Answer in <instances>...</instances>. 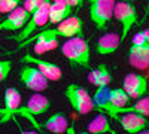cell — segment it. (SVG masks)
<instances>
[{
  "label": "cell",
  "mask_w": 149,
  "mask_h": 134,
  "mask_svg": "<svg viewBox=\"0 0 149 134\" xmlns=\"http://www.w3.org/2000/svg\"><path fill=\"white\" fill-rule=\"evenodd\" d=\"M19 81L22 85H26L29 90H31L34 92H42V91L48 90V83H49V81L31 64H26L24 67H21Z\"/></svg>",
  "instance_id": "52a82bcc"
},
{
  "label": "cell",
  "mask_w": 149,
  "mask_h": 134,
  "mask_svg": "<svg viewBox=\"0 0 149 134\" xmlns=\"http://www.w3.org/2000/svg\"><path fill=\"white\" fill-rule=\"evenodd\" d=\"M12 70V61L9 60H0V82H5Z\"/></svg>",
  "instance_id": "484cf974"
},
{
  "label": "cell",
  "mask_w": 149,
  "mask_h": 134,
  "mask_svg": "<svg viewBox=\"0 0 149 134\" xmlns=\"http://www.w3.org/2000/svg\"><path fill=\"white\" fill-rule=\"evenodd\" d=\"M74 133V128L72 127V128H67V134H73Z\"/></svg>",
  "instance_id": "f546056e"
},
{
  "label": "cell",
  "mask_w": 149,
  "mask_h": 134,
  "mask_svg": "<svg viewBox=\"0 0 149 134\" xmlns=\"http://www.w3.org/2000/svg\"><path fill=\"white\" fill-rule=\"evenodd\" d=\"M124 2H134V0H124Z\"/></svg>",
  "instance_id": "1f68e13d"
},
{
  "label": "cell",
  "mask_w": 149,
  "mask_h": 134,
  "mask_svg": "<svg viewBox=\"0 0 149 134\" xmlns=\"http://www.w3.org/2000/svg\"><path fill=\"white\" fill-rule=\"evenodd\" d=\"M22 0H0V14H9L21 5Z\"/></svg>",
  "instance_id": "cb8c5ba5"
},
{
  "label": "cell",
  "mask_w": 149,
  "mask_h": 134,
  "mask_svg": "<svg viewBox=\"0 0 149 134\" xmlns=\"http://www.w3.org/2000/svg\"><path fill=\"white\" fill-rule=\"evenodd\" d=\"M88 82L93 83L94 87H103V85H109L112 82L110 72L104 64L97 66L95 69H91L88 73Z\"/></svg>",
  "instance_id": "ffe728a7"
},
{
  "label": "cell",
  "mask_w": 149,
  "mask_h": 134,
  "mask_svg": "<svg viewBox=\"0 0 149 134\" xmlns=\"http://www.w3.org/2000/svg\"><path fill=\"white\" fill-rule=\"evenodd\" d=\"M88 133L90 134H106V133L113 134L115 131L112 130L109 119L103 113H100V115H97L95 118H93L91 122L88 124Z\"/></svg>",
  "instance_id": "44dd1931"
},
{
  "label": "cell",
  "mask_w": 149,
  "mask_h": 134,
  "mask_svg": "<svg viewBox=\"0 0 149 134\" xmlns=\"http://www.w3.org/2000/svg\"><path fill=\"white\" fill-rule=\"evenodd\" d=\"M49 107H51V101H49L48 97H45L43 94L40 92H36L33 94L27 104L24 107H18L15 110V116L17 115H21V116H26L27 119H30L33 125L39 128V125H37V122H34V116H39V115H43L45 112L49 110Z\"/></svg>",
  "instance_id": "8992f818"
},
{
  "label": "cell",
  "mask_w": 149,
  "mask_h": 134,
  "mask_svg": "<svg viewBox=\"0 0 149 134\" xmlns=\"http://www.w3.org/2000/svg\"><path fill=\"white\" fill-rule=\"evenodd\" d=\"M121 45L122 43H121V39H119V34H116V33H106L97 40L95 51L100 55H109V54H113Z\"/></svg>",
  "instance_id": "e0dca14e"
},
{
  "label": "cell",
  "mask_w": 149,
  "mask_h": 134,
  "mask_svg": "<svg viewBox=\"0 0 149 134\" xmlns=\"http://www.w3.org/2000/svg\"><path fill=\"white\" fill-rule=\"evenodd\" d=\"M148 78L140 73H128L124 78L122 90L128 94L130 99H140L148 94Z\"/></svg>",
  "instance_id": "30bf717a"
},
{
  "label": "cell",
  "mask_w": 149,
  "mask_h": 134,
  "mask_svg": "<svg viewBox=\"0 0 149 134\" xmlns=\"http://www.w3.org/2000/svg\"><path fill=\"white\" fill-rule=\"evenodd\" d=\"M49 3H51V0H46V2H43L39 8L33 12V14H30L29 21L24 24V28H22L17 36H14V37H10V39H14V40H17V42H22V40H26L27 37H30V36H31L37 28H39V27H43L45 24L48 22Z\"/></svg>",
  "instance_id": "5b68a950"
},
{
  "label": "cell",
  "mask_w": 149,
  "mask_h": 134,
  "mask_svg": "<svg viewBox=\"0 0 149 134\" xmlns=\"http://www.w3.org/2000/svg\"><path fill=\"white\" fill-rule=\"evenodd\" d=\"M29 12L24 8L18 6L14 10H10L3 21H0V31H17L24 27V24L29 21Z\"/></svg>",
  "instance_id": "4fadbf2b"
},
{
  "label": "cell",
  "mask_w": 149,
  "mask_h": 134,
  "mask_svg": "<svg viewBox=\"0 0 149 134\" xmlns=\"http://www.w3.org/2000/svg\"><path fill=\"white\" fill-rule=\"evenodd\" d=\"M136 46H143V45H149V30H143L139 31L133 36V43Z\"/></svg>",
  "instance_id": "d4e9b609"
},
{
  "label": "cell",
  "mask_w": 149,
  "mask_h": 134,
  "mask_svg": "<svg viewBox=\"0 0 149 134\" xmlns=\"http://www.w3.org/2000/svg\"><path fill=\"white\" fill-rule=\"evenodd\" d=\"M51 2H61V3H64L73 9V8H79L84 3V0H51Z\"/></svg>",
  "instance_id": "83f0119b"
},
{
  "label": "cell",
  "mask_w": 149,
  "mask_h": 134,
  "mask_svg": "<svg viewBox=\"0 0 149 134\" xmlns=\"http://www.w3.org/2000/svg\"><path fill=\"white\" fill-rule=\"evenodd\" d=\"M61 52L72 66L91 69V51L84 36H74V37L67 39L61 46Z\"/></svg>",
  "instance_id": "6da1fadb"
},
{
  "label": "cell",
  "mask_w": 149,
  "mask_h": 134,
  "mask_svg": "<svg viewBox=\"0 0 149 134\" xmlns=\"http://www.w3.org/2000/svg\"><path fill=\"white\" fill-rule=\"evenodd\" d=\"M113 18L121 24V43L127 39V36L131 30V27L137 22V10H136V6L131 2H124V0H118L115 2L113 6Z\"/></svg>",
  "instance_id": "3957f363"
},
{
  "label": "cell",
  "mask_w": 149,
  "mask_h": 134,
  "mask_svg": "<svg viewBox=\"0 0 149 134\" xmlns=\"http://www.w3.org/2000/svg\"><path fill=\"white\" fill-rule=\"evenodd\" d=\"M64 95L67 101L70 103V106L73 107V110L78 112L79 115H88L94 109V103L90 92L81 85H76V83L67 85Z\"/></svg>",
  "instance_id": "7a4b0ae2"
},
{
  "label": "cell",
  "mask_w": 149,
  "mask_h": 134,
  "mask_svg": "<svg viewBox=\"0 0 149 134\" xmlns=\"http://www.w3.org/2000/svg\"><path fill=\"white\" fill-rule=\"evenodd\" d=\"M72 15V8L61 3V2H51L48 9V21L49 24H58L67 17Z\"/></svg>",
  "instance_id": "ac0fdd59"
},
{
  "label": "cell",
  "mask_w": 149,
  "mask_h": 134,
  "mask_svg": "<svg viewBox=\"0 0 149 134\" xmlns=\"http://www.w3.org/2000/svg\"><path fill=\"white\" fill-rule=\"evenodd\" d=\"M30 42H33V51L36 54H46L48 51H52L58 46V34H57L55 28H46L42 33L37 34L33 40L22 42L19 45V48L27 46Z\"/></svg>",
  "instance_id": "ba28073f"
},
{
  "label": "cell",
  "mask_w": 149,
  "mask_h": 134,
  "mask_svg": "<svg viewBox=\"0 0 149 134\" xmlns=\"http://www.w3.org/2000/svg\"><path fill=\"white\" fill-rule=\"evenodd\" d=\"M55 31L58 34V37H64V39H70V37H74V36H82L84 22L78 15H70L57 24Z\"/></svg>",
  "instance_id": "5bb4252c"
},
{
  "label": "cell",
  "mask_w": 149,
  "mask_h": 134,
  "mask_svg": "<svg viewBox=\"0 0 149 134\" xmlns=\"http://www.w3.org/2000/svg\"><path fill=\"white\" fill-rule=\"evenodd\" d=\"M115 0H93L90 3V18L98 30H104L113 18Z\"/></svg>",
  "instance_id": "277c9868"
},
{
  "label": "cell",
  "mask_w": 149,
  "mask_h": 134,
  "mask_svg": "<svg viewBox=\"0 0 149 134\" xmlns=\"http://www.w3.org/2000/svg\"><path fill=\"white\" fill-rule=\"evenodd\" d=\"M21 134H37L36 131H21Z\"/></svg>",
  "instance_id": "f1b7e54d"
},
{
  "label": "cell",
  "mask_w": 149,
  "mask_h": 134,
  "mask_svg": "<svg viewBox=\"0 0 149 134\" xmlns=\"http://www.w3.org/2000/svg\"><path fill=\"white\" fill-rule=\"evenodd\" d=\"M21 63L34 66L48 81L55 82V81H60L61 78H63V70H61L60 66H57V64H54V63H51V61H46V60L36 58V57H33V55H30V54L24 55V57L21 58Z\"/></svg>",
  "instance_id": "9c48e42d"
},
{
  "label": "cell",
  "mask_w": 149,
  "mask_h": 134,
  "mask_svg": "<svg viewBox=\"0 0 149 134\" xmlns=\"http://www.w3.org/2000/svg\"><path fill=\"white\" fill-rule=\"evenodd\" d=\"M86 2H88V3H91V2H93V0H86Z\"/></svg>",
  "instance_id": "d6a6232c"
},
{
  "label": "cell",
  "mask_w": 149,
  "mask_h": 134,
  "mask_svg": "<svg viewBox=\"0 0 149 134\" xmlns=\"http://www.w3.org/2000/svg\"><path fill=\"white\" fill-rule=\"evenodd\" d=\"M43 128L49 133H54V134H63L69 128L67 118L63 113H54L43 122Z\"/></svg>",
  "instance_id": "d6986e66"
},
{
  "label": "cell",
  "mask_w": 149,
  "mask_h": 134,
  "mask_svg": "<svg viewBox=\"0 0 149 134\" xmlns=\"http://www.w3.org/2000/svg\"><path fill=\"white\" fill-rule=\"evenodd\" d=\"M73 134H74V133H73ZM79 134H90V133H88V131H86V133H84V131H82V133H79Z\"/></svg>",
  "instance_id": "4dcf8cb0"
},
{
  "label": "cell",
  "mask_w": 149,
  "mask_h": 134,
  "mask_svg": "<svg viewBox=\"0 0 149 134\" xmlns=\"http://www.w3.org/2000/svg\"><path fill=\"white\" fill-rule=\"evenodd\" d=\"M128 63L137 70H148L149 67V45L136 46L131 45L128 49Z\"/></svg>",
  "instance_id": "2e32d148"
},
{
  "label": "cell",
  "mask_w": 149,
  "mask_h": 134,
  "mask_svg": "<svg viewBox=\"0 0 149 134\" xmlns=\"http://www.w3.org/2000/svg\"><path fill=\"white\" fill-rule=\"evenodd\" d=\"M21 106V94L17 88H6L5 90V106L0 107V124L15 118V110Z\"/></svg>",
  "instance_id": "8fae6325"
},
{
  "label": "cell",
  "mask_w": 149,
  "mask_h": 134,
  "mask_svg": "<svg viewBox=\"0 0 149 134\" xmlns=\"http://www.w3.org/2000/svg\"><path fill=\"white\" fill-rule=\"evenodd\" d=\"M131 99L128 97V94L124 91L122 88H115V90H110L109 91V103H107V109H106V113L109 116H113L118 113V110L130 106Z\"/></svg>",
  "instance_id": "9a60e30c"
},
{
  "label": "cell",
  "mask_w": 149,
  "mask_h": 134,
  "mask_svg": "<svg viewBox=\"0 0 149 134\" xmlns=\"http://www.w3.org/2000/svg\"><path fill=\"white\" fill-rule=\"evenodd\" d=\"M109 85H103V87H97L94 95L91 97L93 99V103H94V107H97L98 110L104 112L107 109V103H109Z\"/></svg>",
  "instance_id": "7402d4cb"
},
{
  "label": "cell",
  "mask_w": 149,
  "mask_h": 134,
  "mask_svg": "<svg viewBox=\"0 0 149 134\" xmlns=\"http://www.w3.org/2000/svg\"><path fill=\"white\" fill-rule=\"evenodd\" d=\"M43 2H46V0H24V9H26L29 14H33V12L39 8Z\"/></svg>",
  "instance_id": "4316f807"
},
{
  "label": "cell",
  "mask_w": 149,
  "mask_h": 134,
  "mask_svg": "<svg viewBox=\"0 0 149 134\" xmlns=\"http://www.w3.org/2000/svg\"><path fill=\"white\" fill-rule=\"evenodd\" d=\"M127 112H134V113L148 116L149 115V99H148V95H143L140 99H137V101L133 106H127V107L121 109V110H118V113H127Z\"/></svg>",
  "instance_id": "603a6c76"
},
{
  "label": "cell",
  "mask_w": 149,
  "mask_h": 134,
  "mask_svg": "<svg viewBox=\"0 0 149 134\" xmlns=\"http://www.w3.org/2000/svg\"><path fill=\"white\" fill-rule=\"evenodd\" d=\"M112 118L118 119V122L121 124V127L124 128V131H127L128 134H137L142 130L148 128V116L134 113V112H127L124 113L122 116L113 115Z\"/></svg>",
  "instance_id": "7c38bea8"
}]
</instances>
